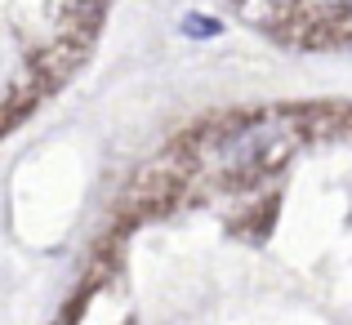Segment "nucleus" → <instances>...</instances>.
<instances>
[{
    "mask_svg": "<svg viewBox=\"0 0 352 325\" xmlns=\"http://www.w3.org/2000/svg\"><path fill=\"white\" fill-rule=\"evenodd\" d=\"M294 143H299V134H294L290 116H263L250 129H241L236 138H228L223 161H228V170H236V174H258V170L281 165L285 156L294 152Z\"/></svg>",
    "mask_w": 352,
    "mask_h": 325,
    "instance_id": "obj_1",
    "label": "nucleus"
},
{
    "mask_svg": "<svg viewBox=\"0 0 352 325\" xmlns=\"http://www.w3.org/2000/svg\"><path fill=\"white\" fill-rule=\"evenodd\" d=\"M219 32H223L219 18H201V14L183 18V36H192V41H210V36H219Z\"/></svg>",
    "mask_w": 352,
    "mask_h": 325,
    "instance_id": "obj_2",
    "label": "nucleus"
},
{
    "mask_svg": "<svg viewBox=\"0 0 352 325\" xmlns=\"http://www.w3.org/2000/svg\"><path fill=\"white\" fill-rule=\"evenodd\" d=\"M326 5H335V9H352V0H326Z\"/></svg>",
    "mask_w": 352,
    "mask_h": 325,
    "instance_id": "obj_3",
    "label": "nucleus"
}]
</instances>
